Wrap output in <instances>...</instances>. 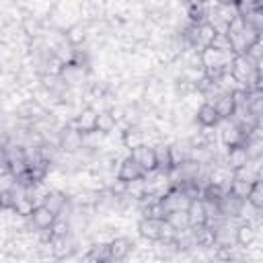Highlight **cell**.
<instances>
[{"label": "cell", "mask_w": 263, "mask_h": 263, "mask_svg": "<svg viewBox=\"0 0 263 263\" xmlns=\"http://www.w3.org/2000/svg\"><path fill=\"white\" fill-rule=\"evenodd\" d=\"M58 148H60L62 152H66V154L78 152V150L82 148V134H80L72 123L64 125V127L60 129V134H58Z\"/></svg>", "instance_id": "6da1fadb"}, {"label": "cell", "mask_w": 263, "mask_h": 263, "mask_svg": "<svg viewBox=\"0 0 263 263\" xmlns=\"http://www.w3.org/2000/svg\"><path fill=\"white\" fill-rule=\"evenodd\" d=\"M134 251V240L127 236H115L109 242V255H111V263H123Z\"/></svg>", "instance_id": "7a4b0ae2"}, {"label": "cell", "mask_w": 263, "mask_h": 263, "mask_svg": "<svg viewBox=\"0 0 263 263\" xmlns=\"http://www.w3.org/2000/svg\"><path fill=\"white\" fill-rule=\"evenodd\" d=\"M115 175H117V179H119L121 183H132V181H136V179H142V177H144V171L140 168V164H138L132 156H125L123 160H119Z\"/></svg>", "instance_id": "3957f363"}, {"label": "cell", "mask_w": 263, "mask_h": 263, "mask_svg": "<svg viewBox=\"0 0 263 263\" xmlns=\"http://www.w3.org/2000/svg\"><path fill=\"white\" fill-rule=\"evenodd\" d=\"M51 247H53V257L55 259H64L70 257L74 253H78V245H76V234H66V236H53L51 238Z\"/></svg>", "instance_id": "277c9868"}, {"label": "cell", "mask_w": 263, "mask_h": 263, "mask_svg": "<svg viewBox=\"0 0 263 263\" xmlns=\"http://www.w3.org/2000/svg\"><path fill=\"white\" fill-rule=\"evenodd\" d=\"M129 156L140 164V168L144 171V175H146V173H150V171H156V156H154V148H150V146L142 144V146H138L136 150H132V152H129Z\"/></svg>", "instance_id": "5b68a950"}, {"label": "cell", "mask_w": 263, "mask_h": 263, "mask_svg": "<svg viewBox=\"0 0 263 263\" xmlns=\"http://www.w3.org/2000/svg\"><path fill=\"white\" fill-rule=\"evenodd\" d=\"M138 236L146 238L148 242H156L160 240V228H162V220H152V218H140L138 224Z\"/></svg>", "instance_id": "8992f818"}, {"label": "cell", "mask_w": 263, "mask_h": 263, "mask_svg": "<svg viewBox=\"0 0 263 263\" xmlns=\"http://www.w3.org/2000/svg\"><path fill=\"white\" fill-rule=\"evenodd\" d=\"M160 205H162V210H164V214L168 216V214H173V212H181V210H187V205H189V199L179 191V189H171L162 199H160Z\"/></svg>", "instance_id": "52a82bcc"}, {"label": "cell", "mask_w": 263, "mask_h": 263, "mask_svg": "<svg viewBox=\"0 0 263 263\" xmlns=\"http://www.w3.org/2000/svg\"><path fill=\"white\" fill-rule=\"evenodd\" d=\"M68 201H70V197L64 193V191H60V189H49L47 191V195L43 197V201H41V205H45L51 214H55V218L64 212V208L68 205Z\"/></svg>", "instance_id": "ba28073f"}, {"label": "cell", "mask_w": 263, "mask_h": 263, "mask_svg": "<svg viewBox=\"0 0 263 263\" xmlns=\"http://www.w3.org/2000/svg\"><path fill=\"white\" fill-rule=\"evenodd\" d=\"M29 222L33 224L35 230H47L55 222V214H51L45 205H35L33 208V214L29 216Z\"/></svg>", "instance_id": "9c48e42d"}, {"label": "cell", "mask_w": 263, "mask_h": 263, "mask_svg": "<svg viewBox=\"0 0 263 263\" xmlns=\"http://www.w3.org/2000/svg\"><path fill=\"white\" fill-rule=\"evenodd\" d=\"M212 107H214L216 115L220 117V121H228V119L232 117V113H234V101H232V95H228V92L218 95V97L214 99Z\"/></svg>", "instance_id": "30bf717a"}, {"label": "cell", "mask_w": 263, "mask_h": 263, "mask_svg": "<svg viewBox=\"0 0 263 263\" xmlns=\"http://www.w3.org/2000/svg\"><path fill=\"white\" fill-rule=\"evenodd\" d=\"M193 121H195L199 127H216V125L220 123V117L216 115V111H214V107H212L210 103H203V105L195 111Z\"/></svg>", "instance_id": "8fae6325"}, {"label": "cell", "mask_w": 263, "mask_h": 263, "mask_svg": "<svg viewBox=\"0 0 263 263\" xmlns=\"http://www.w3.org/2000/svg\"><path fill=\"white\" fill-rule=\"evenodd\" d=\"M247 162H249V154H247L245 146L228 148L226 154H224V164H226V168H230V171H236V168L245 166Z\"/></svg>", "instance_id": "7c38bea8"}, {"label": "cell", "mask_w": 263, "mask_h": 263, "mask_svg": "<svg viewBox=\"0 0 263 263\" xmlns=\"http://www.w3.org/2000/svg\"><path fill=\"white\" fill-rule=\"evenodd\" d=\"M95 121H97V111H92L90 107H84V109H80V113L76 115L72 125L80 134H88V132H95Z\"/></svg>", "instance_id": "4fadbf2b"}, {"label": "cell", "mask_w": 263, "mask_h": 263, "mask_svg": "<svg viewBox=\"0 0 263 263\" xmlns=\"http://www.w3.org/2000/svg\"><path fill=\"white\" fill-rule=\"evenodd\" d=\"M191 230H193V242H195V247H199V249H212V247L216 245V240H214V230H210L205 224H201V226H191Z\"/></svg>", "instance_id": "5bb4252c"}, {"label": "cell", "mask_w": 263, "mask_h": 263, "mask_svg": "<svg viewBox=\"0 0 263 263\" xmlns=\"http://www.w3.org/2000/svg\"><path fill=\"white\" fill-rule=\"evenodd\" d=\"M154 156H156V171L160 173H168L173 168V160H171V152H168V144L160 142L154 146Z\"/></svg>", "instance_id": "9a60e30c"}, {"label": "cell", "mask_w": 263, "mask_h": 263, "mask_svg": "<svg viewBox=\"0 0 263 263\" xmlns=\"http://www.w3.org/2000/svg\"><path fill=\"white\" fill-rule=\"evenodd\" d=\"M121 144H123V148H125L127 152H132V150H136L138 146H142V144H144L142 129L134 125V127H127L125 132H121Z\"/></svg>", "instance_id": "2e32d148"}, {"label": "cell", "mask_w": 263, "mask_h": 263, "mask_svg": "<svg viewBox=\"0 0 263 263\" xmlns=\"http://www.w3.org/2000/svg\"><path fill=\"white\" fill-rule=\"evenodd\" d=\"M187 218H189V226H201L205 224V210L201 199H193L187 205Z\"/></svg>", "instance_id": "e0dca14e"}, {"label": "cell", "mask_w": 263, "mask_h": 263, "mask_svg": "<svg viewBox=\"0 0 263 263\" xmlns=\"http://www.w3.org/2000/svg\"><path fill=\"white\" fill-rule=\"evenodd\" d=\"M255 238H259V230H255L251 224L240 222V224L236 226V245H240V247H249Z\"/></svg>", "instance_id": "ac0fdd59"}, {"label": "cell", "mask_w": 263, "mask_h": 263, "mask_svg": "<svg viewBox=\"0 0 263 263\" xmlns=\"http://www.w3.org/2000/svg\"><path fill=\"white\" fill-rule=\"evenodd\" d=\"M115 127H117V121H115V117L109 111H99L97 113V121H95V129L97 132L107 136V134L115 132Z\"/></svg>", "instance_id": "d6986e66"}, {"label": "cell", "mask_w": 263, "mask_h": 263, "mask_svg": "<svg viewBox=\"0 0 263 263\" xmlns=\"http://www.w3.org/2000/svg\"><path fill=\"white\" fill-rule=\"evenodd\" d=\"M249 191H251V183H245V181H238V179H232V181H230L228 193H230V195H234L236 199H240V201H247V197H249Z\"/></svg>", "instance_id": "ffe728a7"}, {"label": "cell", "mask_w": 263, "mask_h": 263, "mask_svg": "<svg viewBox=\"0 0 263 263\" xmlns=\"http://www.w3.org/2000/svg\"><path fill=\"white\" fill-rule=\"evenodd\" d=\"M247 201H249L253 208H257V210L263 208V183H261V181H255V183L251 185V191H249Z\"/></svg>", "instance_id": "44dd1931"}, {"label": "cell", "mask_w": 263, "mask_h": 263, "mask_svg": "<svg viewBox=\"0 0 263 263\" xmlns=\"http://www.w3.org/2000/svg\"><path fill=\"white\" fill-rule=\"evenodd\" d=\"M175 230H183V228H187L189 226V218H187V210H181V212H173V214H168L166 218H164Z\"/></svg>", "instance_id": "7402d4cb"}, {"label": "cell", "mask_w": 263, "mask_h": 263, "mask_svg": "<svg viewBox=\"0 0 263 263\" xmlns=\"http://www.w3.org/2000/svg\"><path fill=\"white\" fill-rule=\"evenodd\" d=\"M208 47H212L216 51H222V53H232V43L228 39V33L226 35H214V39Z\"/></svg>", "instance_id": "603a6c76"}, {"label": "cell", "mask_w": 263, "mask_h": 263, "mask_svg": "<svg viewBox=\"0 0 263 263\" xmlns=\"http://www.w3.org/2000/svg\"><path fill=\"white\" fill-rule=\"evenodd\" d=\"M33 208H35V203H33L31 197H23V199L14 201V205H12V210H14L21 218H29V216L33 214Z\"/></svg>", "instance_id": "cb8c5ba5"}, {"label": "cell", "mask_w": 263, "mask_h": 263, "mask_svg": "<svg viewBox=\"0 0 263 263\" xmlns=\"http://www.w3.org/2000/svg\"><path fill=\"white\" fill-rule=\"evenodd\" d=\"M51 238L53 236H66V234H70L72 230H70V222L68 220H64V218H55V222L51 224Z\"/></svg>", "instance_id": "d4e9b609"}, {"label": "cell", "mask_w": 263, "mask_h": 263, "mask_svg": "<svg viewBox=\"0 0 263 263\" xmlns=\"http://www.w3.org/2000/svg\"><path fill=\"white\" fill-rule=\"evenodd\" d=\"M236 4V12H238V16L240 18H245L249 12H253V10H257V8H263V4L261 2H234Z\"/></svg>", "instance_id": "484cf974"}, {"label": "cell", "mask_w": 263, "mask_h": 263, "mask_svg": "<svg viewBox=\"0 0 263 263\" xmlns=\"http://www.w3.org/2000/svg\"><path fill=\"white\" fill-rule=\"evenodd\" d=\"M8 173V156H6V148L4 144H0V175Z\"/></svg>", "instance_id": "4316f807"}]
</instances>
